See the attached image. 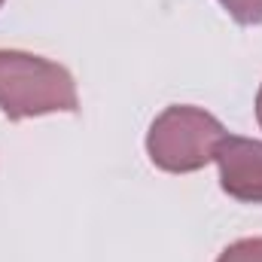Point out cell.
<instances>
[{"label":"cell","mask_w":262,"mask_h":262,"mask_svg":"<svg viewBox=\"0 0 262 262\" xmlns=\"http://www.w3.org/2000/svg\"><path fill=\"white\" fill-rule=\"evenodd\" d=\"M76 107V82L61 64L31 52L0 49V110L9 119H28L58 110L73 113Z\"/></svg>","instance_id":"1"},{"label":"cell","mask_w":262,"mask_h":262,"mask_svg":"<svg viewBox=\"0 0 262 262\" xmlns=\"http://www.w3.org/2000/svg\"><path fill=\"white\" fill-rule=\"evenodd\" d=\"M223 134H226L223 125L210 113L177 104V107H168L152 122L146 149H149L152 165H159L162 171L189 174L213 159V146L220 143Z\"/></svg>","instance_id":"2"},{"label":"cell","mask_w":262,"mask_h":262,"mask_svg":"<svg viewBox=\"0 0 262 262\" xmlns=\"http://www.w3.org/2000/svg\"><path fill=\"white\" fill-rule=\"evenodd\" d=\"M223 189L238 201L262 204V140L223 134L213 146Z\"/></svg>","instance_id":"3"},{"label":"cell","mask_w":262,"mask_h":262,"mask_svg":"<svg viewBox=\"0 0 262 262\" xmlns=\"http://www.w3.org/2000/svg\"><path fill=\"white\" fill-rule=\"evenodd\" d=\"M216 262H262V238H244L229 244Z\"/></svg>","instance_id":"4"},{"label":"cell","mask_w":262,"mask_h":262,"mask_svg":"<svg viewBox=\"0 0 262 262\" xmlns=\"http://www.w3.org/2000/svg\"><path fill=\"white\" fill-rule=\"evenodd\" d=\"M229 15L238 25H259L262 21V0H220Z\"/></svg>","instance_id":"5"},{"label":"cell","mask_w":262,"mask_h":262,"mask_svg":"<svg viewBox=\"0 0 262 262\" xmlns=\"http://www.w3.org/2000/svg\"><path fill=\"white\" fill-rule=\"evenodd\" d=\"M256 119H259V125H262V89H259V95H256Z\"/></svg>","instance_id":"6"},{"label":"cell","mask_w":262,"mask_h":262,"mask_svg":"<svg viewBox=\"0 0 262 262\" xmlns=\"http://www.w3.org/2000/svg\"><path fill=\"white\" fill-rule=\"evenodd\" d=\"M0 3H3V0H0Z\"/></svg>","instance_id":"7"}]
</instances>
